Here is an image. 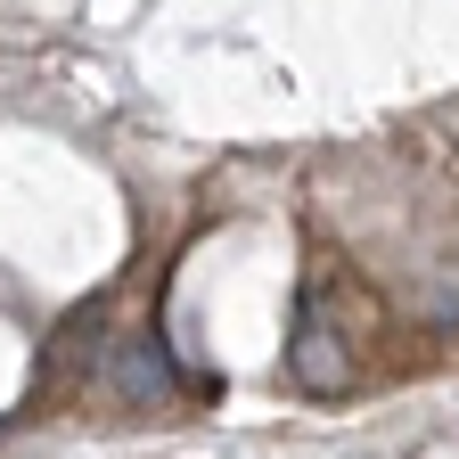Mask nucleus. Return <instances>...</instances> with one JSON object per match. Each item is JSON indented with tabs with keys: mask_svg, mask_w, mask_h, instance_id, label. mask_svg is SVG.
Listing matches in <instances>:
<instances>
[{
	"mask_svg": "<svg viewBox=\"0 0 459 459\" xmlns=\"http://www.w3.org/2000/svg\"><path fill=\"white\" fill-rule=\"evenodd\" d=\"M451 328H459V304H451Z\"/></svg>",
	"mask_w": 459,
	"mask_h": 459,
	"instance_id": "obj_1",
	"label": "nucleus"
}]
</instances>
